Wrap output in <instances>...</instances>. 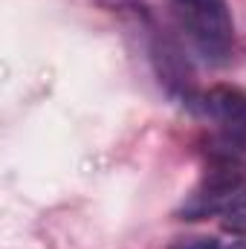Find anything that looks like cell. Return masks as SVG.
<instances>
[{"instance_id": "6da1fadb", "label": "cell", "mask_w": 246, "mask_h": 249, "mask_svg": "<svg viewBox=\"0 0 246 249\" xmlns=\"http://www.w3.org/2000/svg\"><path fill=\"white\" fill-rule=\"evenodd\" d=\"M174 18L209 64H226L232 58L235 20L226 0H174Z\"/></svg>"}, {"instance_id": "7a4b0ae2", "label": "cell", "mask_w": 246, "mask_h": 249, "mask_svg": "<svg viewBox=\"0 0 246 249\" xmlns=\"http://www.w3.org/2000/svg\"><path fill=\"white\" fill-rule=\"evenodd\" d=\"M191 107L217 127V133L246 142V93L241 87H209L191 96Z\"/></svg>"}, {"instance_id": "3957f363", "label": "cell", "mask_w": 246, "mask_h": 249, "mask_svg": "<svg viewBox=\"0 0 246 249\" xmlns=\"http://www.w3.org/2000/svg\"><path fill=\"white\" fill-rule=\"evenodd\" d=\"M223 226L235 235H246V186L235 194V200L223 209Z\"/></svg>"}, {"instance_id": "277c9868", "label": "cell", "mask_w": 246, "mask_h": 249, "mask_svg": "<svg viewBox=\"0 0 246 249\" xmlns=\"http://www.w3.org/2000/svg\"><path fill=\"white\" fill-rule=\"evenodd\" d=\"M177 249H217V241L214 238H191V241L180 244Z\"/></svg>"}]
</instances>
